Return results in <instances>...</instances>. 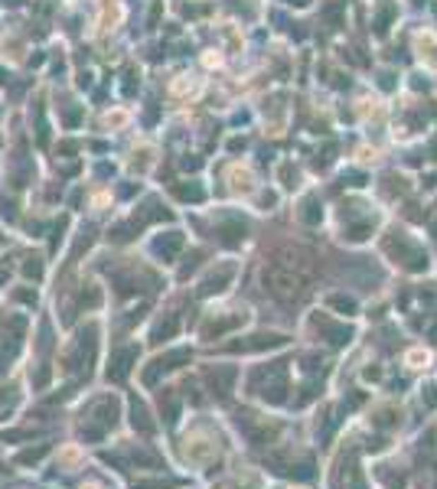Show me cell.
<instances>
[{"label":"cell","mask_w":437,"mask_h":489,"mask_svg":"<svg viewBox=\"0 0 437 489\" xmlns=\"http://www.w3.org/2000/svg\"><path fill=\"white\" fill-rule=\"evenodd\" d=\"M264 284H268V290L278 300H284V304H291V300H297V297L303 294V284H307V268L303 264H271V268H264Z\"/></svg>","instance_id":"cell-1"},{"label":"cell","mask_w":437,"mask_h":489,"mask_svg":"<svg viewBox=\"0 0 437 489\" xmlns=\"http://www.w3.org/2000/svg\"><path fill=\"white\" fill-rule=\"evenodd\" d=\"M134 428H141L144 434H151V430H153V424L147 421V411H144L141 405H134Z\"/></svg>","instance_id":"cell-2"}]
</instances>
